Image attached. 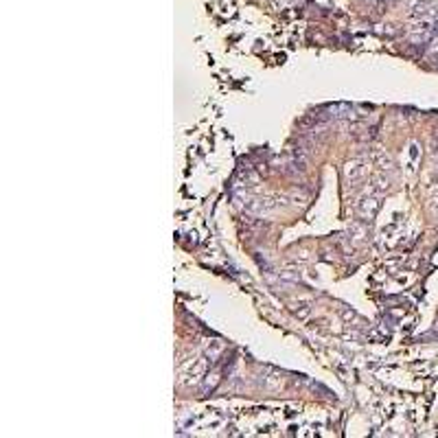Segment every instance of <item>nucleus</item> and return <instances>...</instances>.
<instances>
[{"label": "nucleus", "mask_w": 438, "mask_h": 438, "mask_svg": "<svg viewBox=\"0 0 438 438\" xmlns=\"http://www.w3.org/2000/svg\"><path fill=\"white\" fill-rule=\"evenodd\" d=\"M327 119H351L353 116V107L346 105V103H333V105L327 107Z\"/></svg>", "instance_id": "1"}]
</instances>
